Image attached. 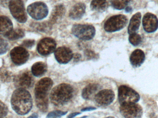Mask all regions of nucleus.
<instances>
[{"mask_svg":"<svg viewBox=\"0 0 158 118\" xmlns=\"http://www.w3.org/2000/svg\"><path fill=\"white\" fill-rule=\"evenodd\" d=\"M29 117H31V118H37L38 117V116H37L36 114H33V115H32V116H30Z\"/></svg>","mask_w":158,"mask_h":118,"instance_id":"nucleus-38","label":"nucleus"},{"mask_svg":"<svg viewBox=\"0 0 158 118\" xmlns=\"http://www.w3.org/2000/svg\"><path fill=\"white\" fill-rule=\"evenodd\" d=\"M73 94L74 90L71 85L67 83H61L52 90L50 99L54 105L61 106L71 100Z\"/></svg>","mask_w":158,"mask_h":118,"instance_id":"nucleus-3","label":"nucleus"},{"mask_svg":"<svg viewBox=\"0 0 158 118\" xmlns=\"http://www.w3.org/2000/svg\"><path fill=\"white\" fill-rule=\"evenodd\" d=\"M140 99L139 94L135 90L126 85H121L118 89V99L120 104L136 103Z\"/></svg>","mask_w":158,"mask_h":118,"instance_id":"nucleus-7","label":"nucleus"},{"mask_svg":"<svg viewBox=\"0 0 158 118\" xmlns=\"http://www.w3.org/2000/svg\"><path fill=\"white\" fill-rule=\"evenodd\" d=\"M25 36L24 31L21 29L12 30V31L8 33L6 37L11 40H15L21 39Z\"/></svg>","mask_w":158,"mask_h":118,"instance_id":"nucleus-24","label":"nucleus"},{"mask_svg":"<svg viewBox=\"0 0 158 118\" xmlns=\"http://www.w3.org/2000/svg\"><path fill=\"white\" fill-rule=\"evenodd\" d=\"M128 19L123 15H117L110 18L104 25V29L108 32H113L120 30L127 25Z\"/></svg>","mask_w":158,"mask_h":118,"instance_id":"nucleus-5","label":"nucleus"},{"mask_svg":"<svg viewBox=\"0 0 158 118\" xmlns=\"http://www.w3.org/2000/svg\"><path fill=\"white\" fill-rule=\"evenodd\" d=\"M94 109H96V108H83V109H82V111H91V110H94Z\"/></svg>","mask_w":158,"mask_h":118,"instance_id":"nucleus-34","label":"nucleus"},{"mask_svg":"<svg viewBox=\"0 0 158 118\" xmlns=\"http://www.w3.org/2000/svg\"><path fill=\"white\" fill-rule=\"evenodd\" d=\"M74 59H78V60H79V59H80V58H81V55H80L78 54H75V55H74Z\"/></svg>","mask_w":158,"mask_h":118,"instance_id":"nucleus-36","label":"nucleus"},{"mask_svg":"<svg viewBox=\"0 0 158 118\" xmlns=\"http://www.w3.org/2000/svg\"><path fill=\"white\" fill-rule=\"evenodd\" d=\"M120 111L124 117L127 118H141L143 113L142 107L135 103L121 104Z\"/></svg>","mask_w":158,"mask_h":118,"instance_id":"nucleus-8","label":"nucleus"},{"mask_svg":"<svg viewBox=\"0 0 158 118\" xmlns=\"http://www.w3.org/2000/svg\"><path fill=\"white\" fill-rule=\"evenodd\" d=\"M132 8L131 7H127L126 8V12H130L131 11Z\"/></svg>","mask_w":158,"mask_h":118,"instance_id":"nucleus-37","label":"nucleus"},{"mask_svg":"<svg viewBox=\"0 0 158 118\" xmlns=\"http://www.w3.org/2000/svg\"><path fill=\"white\" fill-rule=\"evenodd\" d=\"M27 11L30 16L36 20L43 19L48 14V7L43 2H36L31 4L28 6Z\"/></svg>","mask_w":158,"mask_h":118,"instance_id":"nucleus-9","label":"nucleus"},{"mask_svg":"<svg viewBox=\"0 0 158 118\" xmlns=\"http://www.w3.org/2000/svg\"><path fill=\"white\" fill-rule=\"evenodd\" d=\"M11 103L14 111L19 115L28 114L32 108L31 95L27 91L23 88H19L13 92Z\"/></svg>","mask_w":158,"mask_h":118,"instance_id":"nucleus-1","label":"nucleus"},{"mask_svg":"<svg viewBox=\"0 0 158 118\" xmlns=\"http://www.w3.org/2000/svg\"><path fill=\"white\" fill-rule=\"evenodd\" d=\"M56 46V42L53 39L44 38L38 43L37 50L41 55L46 56L53 53Z\"/></svg>","mask_w":158,"mask_h":118,"instance_id":"nucleus-10","label":"nucleus"},{"mask_svg":"<svg viewBox=\"0 0 158 118\" xmlns=\"http://www.w3.org/2000/svg\"><path fill=\"white\" fill-rule=\"evenodd\" d=\"M114 98V92L110 90H102L97 94L95 96L96 103L101 106H106L110 104Z\"/></svg>","mask_w":158,"mask_h":118,"instance_id":"nucleus-12","label":"nucleus"},{"mask_svg":"<svg viewBox=\"0 0 158 118\" xmlns=\"http://www.w3.org/2000/svg\"><path fill=\"white\" fill-rule=\"evenodd\" d=\"M54 54L56 59L60 64H67L73 57L72 51L65 47H59L56 50Z\"/></svg>","mask_w":158,"mask_h":118,"instance_id":"nucleus-14","label":"nucleus"},{"mask_svg":"<svg viewBox=\"0 0 158 118\" xmlns=\"http://www.w3.org/2000/svg\"><path fill=\"white\" fill-rule=\"evenodd\" d=\"M8 50V43L3 39H0V55L4 54Z\"/></svg>","mask_w":158,"mask_h":118,"instance_id":"nucleus-27","label":"nucleus"},{"mask_svg":"<svg viewBox=\"0 0 158 118\" xmlns=\"http://www.w3.org/2000/svg\"><path fill=\"white\" fill-rule=\"evenodd\" d=\"M79 114H81L80 113H73V114H70L69 116V118H73L74 117L76 116H77V115H79Z\"/></svg>","mask_w":158,"mask_h":118,"instance_id":"nucleus-35","label":"nucleus"},{"mask_svg":"<svg viewBox=\"0 0 158 118\" xmlns=\"http://www.w3.org/2000/svg\"><path fill=\"white\" fill-rule=\"evenodd\" d=\"M144 29L148 33H152L157 30L158 19L155 15L151 13H147L143 19Z\"/></svg>","mask_w":158,"mask_h":118,"instance_id":"nucleus-13","label":"nucleus"},{"mask_svg":"<svg viewBox=\"0 0 158 118\" xmlns=\"http://www.w3.org/2000/svg\"><path fill=\"white\" fill-rule=\"evenodd\" d=\"M47 71V66L44 62H38L33 64L31 67L32 74L36 77L43 76Z\"/></svg>","mask_w":158,"mask_h":118,"instance_id":"nucleus-23","label":"nucleus"},{"mask_svg":"<svg viewBox=\"0 0 158 118\" xmlns=\"http://www.w3.org/2000/svg\"><path fill=\"white\" fill-rule=\"evenodd\" d=\"M67 113V112H63L61 111H55L51 112L48 114L47 118L61 117L62 116H64Z\"/></svg>","mask_w":158,"mask_h":118,"instance_id":"nucleus-28","label":"nucleus"},{"mask_svg":"<svg viewBox=\"0 0 158 118\" xmlns=\"http://www.w3.org/2000/svg\"><path fill=\"white\" fill-rule=\"evenodd\" d=\"M132 1V0H113L111 4L115 9L122 10L125 8L128 3Z\"/></svg>","mask_w":158,"mask_h":118,"instance_id":"nucleus-25","label":"nucleus"},{"mask_svg":"<svg viewBox=\"0 0 158 118\" xmlns=\"http://www.w3.org/2000/svg\"><path fill=\"white\" fill-rule=\"evenodd\" d=\"M85 56L89 59L95 58L96 56V55L92 51H89V50L85 51Z\"/></svg>","mask_w":158,"mask_h":118,"instance_id":"nucleus-31","label":"nucleus"},{"mask_svg":"<svg viewBox=\"0 0 158 118\" xmlns=\"http://www.w3.org/2000/svg\"><path fill=\"white\" fill-rule=\"evenodd\" d=\"M145 55L141 50H136L133 52L130 57V61L133 66L135 67H140L144 61Z\"/></svg>","mask_w":158,"mask_h":118,"instance_id":"nucleus-18","label":"nucleus"},{"mask_svg":"<svg viewBox=\"0 0 158 118\" xmlns=\"http://www.w3.org/2000/svg\"><path fill=\"white\" fill-rule=\"evenodd\" d=\"M85 11V5L82 3H78L71 8L69 12V16L74 20L80 19L84 14Z\"/></svg>","mask_w":158,"mask_h":118,"instance_id":"nucleus-19","label":"nucleus"},{"mask_svg":"<svg viewBox=\"0 0 158 118\" xmlns=\"http://www.w3.org/2000/svg\"><path fill=\"white\" fill-rule=\"evenodd\" d=\"M112 0H93L90 7L93 11L103 12L106 11L112 3Z\"/></svg>","mask_w":158,"mask_h":118,"instance_id":"nucleus-16","label":"nucleus"},{"mask_svg":"<svg viewBox=\"0 0 158 118\" xmlns=\"http://www.w3.org/2000/svg\"><path fill=\"white\" fill-rule=\"evenodd\" d=\"M10 57L15 65H23L26 63L29 57L27 51L21 47H16L10 52Z\"/></svg>","mask_w":158,"mask_h":118,"instance_id":"nucleus-11","label":"nucleus"},{"mask_svg":"<svg viewBox=\"0 0 158 118\" xmlns=\"http://www.w3.org/2000/svg\"><path fill=\"white\" fill-rule=\"evenodd\" d=\"M141 14L137 13L134 15L130 20V24L128 27V33L130 34L135 33L139 29L141 24Z\"/></svg>","mask_w":158,"mask_h":118,"instance_id":"nucleus-22","label":"nucleus"},{"mask_svg":"<svg viewBox=\"0 0 158 118\" xmlns=\"http://www.w3.org/2000/svg\"><path fill=\"white\" fill-rule=\"evenodd\" d=\"M53 83L51 79L45 78L41 79L35 86L34 92L36 104L42 112H46L48 109V96Z\"/></svg>","mask_w":158,"mask_h":118,"instance_id":"nucleus-2","label":"nucleus"},{"mask_svg":"<svg viewBox=\"0 0 158 118\" xmlns=\"http://www.w3.org/2000/svg\"><path fill=\"white\" fill-rule=\"evenodd\" d=\"M99 88L100 86L98 84L95 83L89 84L82 91V96L83 98L85 100H90L94 96Z\"/></svg>","mask_w":158,"mask_h":118,"instance_id":"nucleus-21","label":"nucleus"},{"mask_svg":"<svg viewBox=\"0 0 158 118\" xmlns=\"http://www.w3.org/2000/svg\"><path fill=\"white\" fill-rule=\"evenodd\" d=\"M65 12V8L63 5L60 4L56 6L53 9L50 17L51 23L53 24L60 20L64 15Z\"/></svg>","mask_w":158,"mask_h":118,"instance_id":"nucleus-20","label":"nucleus"},{"mask_svg":"<svg viewBox=\"0 0 158 118\" xmlns=\"http://www.w3.org/2000/svg\"><path fill=\"white\" fill-rule=\"evenodd\" d=\"M8 111L7 106L0 101V117L6 116L7 115Z\"/></svg>","mask_w":158,"mask_h":118,"instance_id":"nucleus-29","label":"nucleus"},{"mask_svg":"<svg viewBox=\"0 0 158 118\" xmlns=\"http://www.w3.org/2000/svg\"><path fill=\"white\" fill-rule=\"evenodd\" d=\"M8 71H2L0 72V79L4 81L10 80L11 75Z\"/></svg>","mask_w":158,"mask_h":118,"instance_id":"nucleus-30","label":"nucleus"},{"mask_svg":"<svg viewBox=\"0 0 158 118\" xmlns=\"http://www.w3.org/2000/svg\"><path fill=\"white\" fill-rule=\"evenodd\" d=\"M35 43V42L33 40H26L22 44L23 46L27 48H31L32 47Z\"/></svg>","mask_w":158,"mask_h":118,"instance_id":"nucleus-32","label":"nucleus"},{"mask_svg":"<svg viewBox=\"0 0 158 118\" xmlns=\"http://www.w3.org/2000/svg\"><path fill=\"white\" fill-rule=\"evenodd\" d=\"M10 1L11 0H0V4L2 5L3 6L9 5Z\"/></svg>","mask_w":158,"mask_h":118,"instance_id":"nucleus-33","label":"nucleus"},{"mask_svg":"<svg viewBox=\"0 0 158 118\" xmlns=\"http://www.w3.org/2000/svg\"><path fill=\"white\" fill-rule=\"evenodd\" d=\"M13 28L11 20L6 16H0V35L6 36Z\"/></svg>","mask_w":158,"mask_h":118,"instance_id":"nucleus-17","label":"nucleus"},{"mask_svg":"<svg viewBox=\"0 0 158 118\" xmlns=\"http://www.w3.org/2000/svg\"><path fill=\"white\" fill-rule=\"evenodd\" d=\"M15 84L19 88L27 89L31 87L33 83L32 76L28 71L23 72L16 77Z\"/></svg>","mask_w":158,"mask_h":118,"instance_id":"nucleus-15","label":"nucleus"},{"mask_svg":"<svg viewBox=\"0 0 158 118\" xmlns=\"http://www.w3.org/2000/svg\"><path fill=\"white\" fill-rule=\"evenodd\" d=\"M8 6L10 13L17 21L21 23L27 21V17L22 0H11Z\"/></svg>","mask_w":158,"mask_h":118,"instance_id":"nucleus-4","label":"nucleus"},{"mask_svg":"<svg viewBox=\"0 0 158 118\" xmlns=\"http://www.w3.org/2000/svg\"><path fill=\"white\" fill-rule=\"evenodd\" d=\"M74 36L83 40L92 39L95 34V29L93 26L88 25H75L72 29Z\"/></svg>","mask_w":158,"mask_h":118,"instance_id":"nucleus-6","label":"nucleus"},{"mask_svg":"<svg viewBox=\"0 0 158 118\" xmlns=\"http://www.w3.org/2000/svg\"><path fill=\"white\" fill-rule=\"evenodd\" d=\"M129 40L130 43L135 46L140 44L142 42V38L141 36L136 33L130 34Z\"/></svg>","mask_w":158,"mask_h":118,"instance_id":"nucleus-26","label":"nucleus"}]
</instances>
